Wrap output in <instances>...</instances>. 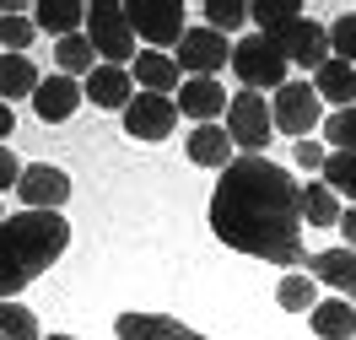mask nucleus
<instances>
[{
  "label": "nucleus",
  "mask_w": 356,
  "mask_h": 340,
  "mask_svg": "<svg viewBox=\"0 0 356 340\" xmlns=\"http://www.w3.org/2000/svg\"><path fill=\"white\" fill-rule=\"evenodd\" d=\"M232 136H227V124H195L189 130V162H200V168H232Z\"/></svg>",
  "instance_id": "a211bd4d"
},
{
  "label": "nucleus",
  "mask_w": 356,
  "mask_h": 340,
  "mask_svg": "<svg viewBox=\"0 0 356 340\" xmlns=\"http://www.w3.org/2000/svg\"><path fill=\"white\" fill-rule=\"evenodd\" d=\"M227 136L243 157H265L270 136H275V119H270V97L265 92H238L227 103Z\"/></svg>",
  "instance_id": "423d86ee"
},
{
  "label": "nucleus",
  "mask_w": 356,
  "mask_h": 340,
  "mask_svg": "<svg viewBox=\"0 0 356 340\" xmlns=\"http://www.w3.org/2000/svg\"><path fill=\"white\" fill-rule=\"evenodd\" d=\"M313 92L334 103V108H356V65L346 60H324V65L313 70Z\"/></svg>",
  "instance_id": "aec40b11"
},
{
  "label": "nucleus",
  "mask_w": 356,
  "mask_h": 340,
  "mask_svg": "<svg viewBox=\"0 0 356 340\" xmlns=\"http://www.w3.org/2000/svg\"><path fill=\"white\" fill-rule=\"evenodd\" d=\"M0 340H44L38 314L22 308V302H0Z\"/></svg>",
  "instance_id": "a878e982"
},
{
  "label": "nucleus",
  "mask_w": 356,
  "mask_h": 340,
  "mask_svg": "<svg viewBox=\"0 0 356 340\" xmlns=\"http://www.w3.org/2000/svg\"><path fill=\"white\" fill-rule=\"evenodd\" d=\"M17 179H22V162L11 157V146H0V189H11Z\"/></svg>",
  "instance_id": "72a5a7b5"
},
{
  "label": "nucleus",
  "mask_w": 356,
  "mask_h": 340,
  "mask_svg": "<svg viewBox=\"0 0 356 340\" xmlns=\"http://www.w3.org/2000/svg\"><path fill=\"white\" fill-rule=\"evenodd\" d=\"M33 38H38V22H33L27 11H6V17H0V44H6V54H27Z\"/></svg>",
  "instance_id": "bb28decb"
},
{
  "label": "nucleus",
  "mask_w": 356,
  "mask_h": 340,
  "mask_svg": "<svg viewBox=\"0 0 356 340\" xmlns=\"http://www.w3.org/2000/svg\"><path fill=\"white\" fill-rule=\"evenodd\" d=\"M324 136H330L334 152H351L356 157V108H334L330 119H324Z\"/></svg>",
  "instance_id": "7c9ffc66"
},
{
  "label": "nucleus",
  "mask_w": 356,
  "mask_h": 340,
  "mask_svg": "<svg viewBox=\"0 0 356 340\" xmlns=\"http://www.w3.org/2000/svg\"><path fill=\"white\" fill-rule=\"evenodd\" d=\"M173 103L184 119H195V124H216V113H227V87L216 81V76H195V81H184V87L173 92Z\"/></svg>",
  "instance_id": "ddd939ff"
},
{
  "label": "nucleus",
  "mask_w": 356,
  "mask_h": 340,
  "mask_svg": "<svg viewBox=\"0 0 356 340\" xmlns=\"http://www.w3.org/2000/svg\"><path fill=\"white\" fill-rule=\"evenodd\" d=\"M340 232H346V249H356V205L340 211Z\"/></svg>",
  "instance_id": "f704fd0d"
},
{
  "label": "nucleus",
  "mask_w": 356,
  "mask_h": 340,
  "mask_svg": "<svg viewBox=\"0 0 356 340\" xmlns=\"http://www.w3.org/2000/svg\"><path fill=\"white\" fill-rule=\"evenodd\" d=\"M270 119H275L281 136L308 140V130H318V119H324V97L313 92V81H286L270 97Z\"/></svg>",
  "instance_id": "0eeeda50"
},
{
  "label": "nucleus",
  "mask_w": 356,
  "mask_h": 340,
  "mask_svg": "<svg viewBox=\"0 0 356 340\" xmlns=\"http://www.w3.org/2000/svg\"><path fill=\"white\" fill-rule=\"evenodd\" d=\"M265 38L281 49V54H286V65L318 70L324 60H334V54H330V27L313 22V17H291V22H281L275 33H265Z\"/></svg>",
  "instance_id": "6e6552de"
},
{
  "label": "nucleus",
  "mask_w": 356,
  "mask_h": 340,
  "mask_svg": "<svg viewBox=\"0 0 356 340\" xmlns=\"http://www.w3.org/2000/svg\"><path fill=\"white\" fill-rule=\"evenodd\" d=\"M291 17H302L297 0H259V6H248V22L259 27V33H275V27L291 22Z\"/></svg>",
  "instance_id": "cd10ccee"
},
{
  "label": "nucleus",
  "mask_w": 356,
  "mask_h": 340,
  "mask_svg": "<svg viewBox=\"0 0 356 340\" xmlns=\"http://www.w3.org/2000/svg\"><path fill=\"white\" fill-rule=\"evenodd\" d=\"M248 22V6L243 0H205V27H216V33H232V27H243Z\"/></svg>",
  "instance_id": "c756f323"
},
{
  "label": "nucleus",
  "mask_w": 356,
  "mask_h": 340,
  "mask_svg": "<svg viewBox=\"0 0 356 340\" xmlns=\"http://www.w3.org/2000/svg\"><path fill=\"white\" fill-rule=\"evenodd\" d=\"M124 22H130V33H140V44H152L156 54L178 49L184 33H189L184 0H130V6H124Z\"/></svg>",
  "instance_id": "20e7f679"
},
{
  "label": "nucleus",
  "mask_w": 356,
  "mask_h": 340,
  "mask_svg": "<svg viewBox=\"0 0 356 340\" xmlns=\"http://www.w3.org/2000/svg\"><path fill=\"white\" fill-rule=\"evenodd\" d=\"M275 302L286 308V314H313V302H318V286H313L308 270H291L281 286H275Z\"/></svg>",
  "instance_id": "393cba45"
},
{
  "label": "nucleus",
  "mask_w": 356,
  "mask_h": 340,
  "mask_svg": "<svg viewBox=\"0 0 356 340\" xmlns=\"http://www.w3.org/2000/svg\"><path fill=\"white\" fill-rule=\"evenodd\" d=\"M33 22H38V33H54V44H60V38H76L87 27V6H76V0H38Z\"/></svg>",
  "instance_id": "6ab92c4d"
},
{
  "label": "nucleus",
  "mask_w": 356,
  "mask_h": 340,
  "mask_svg": "<svg viewBox=\"0 0 356 340\" xmlns=\"http://www.w3.org/2000/svg\"><path fill=\"white\" fill-rule=\"evenodd\" d=\"M302 222L340 227V195H334L330 184H302Z\"/></svg>",
  "instance_id": "b1692460"
},
{
  "label": "nucleus",
  "mask_w": 356,
  "mask_h": 340,
  "mask_svg": "<svg viewBox=\"0 0 356 340\" xmlns=\"http://www.w3.org/2000/svg\"><path fill=\"white\" fill-rule=\"evenodd\" d=\"M330 54L346 60V65H356V11H346V17L330 22Z\"/></svg>",
  "instance_id": "2f4dec72"
},
{
  "label": "nucleus",
  "mask_w": 356,
  "mask_h": 340,
  "mask_svg": "<svg viewBox=\"0 0 356 340\" xmlns=\"http://www.w3.org/2000/svg\"><path fill=\"white\" fill-rule=\"evenodd\" d=\"M313 335L324 340H356V308L346 297H324V302H313Z\"/></svg>",
  "instance_id": "412c9836"
},
{
  "label": "nucleus",
  "mask_w": 356,
  "mask_h": 340,
  "mask_svg": "<svg viewBox=\"0 0 356 340\" xmlns=\"http://www.w3.org/2000/svg\"><path fill=\"white\" fill-rule=\"evenodd\" d=\"M113 330H119V340H205L200 330H189L168 314H119Z\"/></svg>",
  "instance_id": "2eb2a0df"
},
{
  "label": "nucleus",
  "mask_w": 356,
  "mask_h": 340,
  "mask_svg": "<svg viewBox=\"0 0 356 340\" xmlns=\"http://www.w3.org/2000/svg\"><path fill=\"white\" fill-rule=\"evenodd\" d=\"M308 275H313V281H324V286H334V292L356 308V249H324V254H313Z\"/></svg>",
  "instance_id": "f3484780"
},
{
  "label": "nucleus",
  "mask_w": 356,
  "mask_h": 340,
  "mask_svg": "<svg viewBox=\"0 0 356 340\" xmlns=\"http://www.w3.org/2000/svg\"><path fill=\"white\" fill-rule=\"evenodd\" d=\"M87 38H92V49H97L103 65H119V70L135 65V33H130V22H124V6H113V0L87 6Z\"/></svg>",
  "instance_id": "39448f33"
},
{
  "label": "nucleus",
  "mask_w": 356,
  "mask_h": 340,
  "mask_svg": "<svg viewBox=\"0 0 356 340\" xmlns=\"http://www.w3.org/2000/svg\"><path fill=\"white\" fill-rule=\"evenodd\" d=\"M291 157H297V168H308V173H324V162H330V152H324V146H318V140H297V152H291Z\"/></svg>",
  "instance_id": "473e14b6"
},
{
  "label": "nucleus",
  "mask_w": 356,
  "mask_h": 340,
  "mask_svg": "<svg viewBox=\"0 0 356 340\" xmlns=\"http://www.w3.org/2000/svg\"><path fill=\"white\" fill-rule=\"evenodd\" d=\"M38 65L27 54H0V103H17V97H33L38 92Z\"/></svg>",
  "instance_id": "4be33fe9"
},
{
  "label": "nucleus",
  "mask_w": 356,
  "mask_h": 340,
  "mask_svg": "<svg viewBox=\"0 0 356 340\" xmlns=\"http://www.w3.org/2000/svg\"><path fill=\"white\" fill-rule=\"evenodd\" d=\"M81 92H87L97 108H119V113H124L135 103V76H130V70H119V65H97L87 81H81Z\"/></svg>",
  "instance_id": "dca6fc26"
},
{
  "label": "nucleus",
  "mask_w": 356,
  "mask_h": 340,
  "mask_svg": "<svg viewBox=\"0 0 356 340\" xmlns=\"http://www.w3.org/2000/svg\"><path fill=\"white\" fill-rule=\"evenodd\" d=\"M324 184H330L334 195L356 200V157H351V152H330V162H324Z\"/></svg>",
  "instance_id": "c85d7f7f"
},
{
  "label": "nucleus",
  "mask_w": 356,
  "mask_h": 340,
  "mask_svg": "<svg viewBox=\"0 0 356 340\" xmlns=\"http://www.w3.org/2000/svg\"><path fill=\"white\" fill-rule=\"evenodd\" d=\"M0 222H6V216H0Z\"/></svg>",
  "instance_id": "4c0bfd02"
},
{
  "label": "nucleus",
  "mask_w": 356,
  "mask_h": 340,
  "mask_svg": "<svg viewBox=\"0 0 356 340\" xmlns=\"http://www.w3.org/2000/svg\"><path fill=\"white\" fill-rule=\"evenodd\" d=\"M17 200L27 211H60L70 200V179L54 162H33V168H22V179H17Z\"/></svg>",
  "instance_id": "9b49d317"
},
{
  "label": "nucleus",
  "mask_w": 356,
  "mask_h": 340,
  "mask_svg": "<svg viewBox=\"0 0 356 340\" xmlns=\"http://www.w3.org/2000/svg\"><path fill=\"white\" fill-rule=\"evenodd\" d=\"M11 130H17V113H11V103H0V146H6Z\"/></svg>",
  "instance_id": "c9c22d12"
},
{
  "label": "nucleus",
  "mask_w": 356,
  "mask_h": 340,
  "mask_svg": "<svg viewBox=\"0 0 356 340\" xmlns=\"http://www.w3.org/2000/svg\"><path fill=\"white\" fill-rule=\"evenodd\" d=\"M70 249V222L60 211H22L0 222V302H17L22 286Z\"/></svg>",
  "instance_id": "f03ea898"
},
{
  "label": "nucleus",
  "mask_w": 356,
  "mask_h": 340,
  "mask_svg": "<svg viewBox=\"0 0 356 340\" xmlns=\"http://www.w3.org/2000/svg\"><path fill=\"white\" fill-rule=\"evenodd\" d=\"M286 54H281V49L270 44L265 33H248V38H238V44H232V76H238V81H243V92H265V87H286L291 76H286Z\"/></svg>",
  "instance_id": "7ed1b4c3"
},
{
  "label": "nucleus",
  "mask_w": 356,
  "mask_h": 340,
  "mask_svg": "<svg viewBox=\"0 0 356 340\" xmlns=\"http://www.w3.org/2000/svg\"><path fill=\"white\" fill-rule=\"evenodd\" d=\"M130 76H135V87H140V92H156V97H173V92L184 87L178 60H173V54H156V49H140V54H135Z\"/></svg>",
  "instance_id": "4468645a"
},
{
  "label": "nucleus",
  "mask_w": 356,
  "mask_h": 340,
  "mask_svg": "<svg viewBox=\"0 0 356 340\" xmlns=\"http://www.w3.org/2000/svg\"><path fill=\"white\" fill-rule=\"evenodd\" d=\"M54 65H60V76H92V70H97V49H92V38H87V33L60 38V44H54Z\"/></svg>",
  "instance_id": "5701e85b"
},
{
  "label": "nucleus",
  "mask_w": 356,
  "mask_h": 340,
  "mask_svg": "<svg viewBox=\"0 0 356 340\" xmlns=\"http://www.w3.org/2000/svg\"><path fill=\"white\" fill-rule=\"evenodd\" d=\"M178 130V103L156 97V92H135V103L124 108V136L130 140H168Z\"/></svg>",
  "instance_id": "9d476101"
},
{
  "label": "nucleus",
  "mask_w": 356,
  "mask_h": 340,
  "mask_svg": "<svg viewBox=\"0 0 356 340\" xmlns=\"http://www.w3.org/2000/svg\"><path fill=\"white\" fill-rule=\"evenodd\" d=\"M44 340H70V335H44Z\"/></svg>",
  "instance_id": "e433bc0d"
},
{
  "label": "nucleus",
  "mask_w": 356,
  "mask_h": 340,
  "mask_svg": "<svg viewBox=\"0 0 356 340\" xmlns=\"http://www.w3.org/2000/svg\"><path fill=\"white\" fill-rule=\"evenodd\" d=\"M211 232L227 249L308 270L313 254L302 249V184L270 157H232L211 189Z\"/></svg>",
  "instance_id": "f257e3e1"
},
{
  "label": "nucleus",
  "mask_w": 356,
  "mask_h": 340,
  "mask_svg": "<svg viewBox=\"0 0 356 340\" xmlns=\"http://www.w3.org/2000/svg\"><path fill=\"white\" fill-rule=\"evenodd\" d=\"M81 81L76 76H60V70H49L44 81H38V92H33V108H38V119L44 124H65L70 113L81 108Z\"/></svg>",
  "instance_id": "f8f14e48"
},
{
  "label": "nucleus",
  "mask_w": 356,
  "mask_h": 340,
  "mask_svg": "<svg viewBox=\"0 0 356 340\" xmlns=\"http://www.w3.org/2000/svg\"><path fill=\"white\" fill-rule=\"evenodd\" d=\"M173 60H178V70L195 81V76H216V70L232 60V44H227L216 27H189L184 33V44L173 49Z\"/></svg>",
  "instance_id": "1a4fd4ad"
}]
</instances>
